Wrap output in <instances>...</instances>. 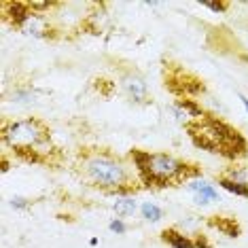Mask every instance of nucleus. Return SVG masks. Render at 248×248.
Returning a JSON list of instances; mask_svg holds the SVG:
<instances>
[{"mask_svg":"<svg viewBox=\"0 0 248 248\" xmlns=\"http://www.w3.org/2000/svg\"><path fill=\"white\" fill-rule=\"evenodd\" d=\"M187 132L193 144L208 153H217L225 159H242L248 155V140L235 127L214 115H204L202 119L189 121Z\"/></svg>","mask_w":248,"mask_h":248,"instance_id":"nucleus-1","label":"nucleus"},{"mask_svg":"<svg viewBox=\"0 0 248 248\" xmlns=\"http://www.w3.org/2000/svg\"><path fill=\"white\" fill-rule=\"evenodd\" d=\"M129 159L136 168L140 183L146 187H176L185 180L191 183V178L200 174L197 166H191L170 153H151L142 149H132Z\"/></svg>","mask_w":248,"mask_h":248,"instance_id":"nucleus-2","label":"nucleus"},{"mask_svg":"<svg viewBox=\"0 0 248 248\" xmlns=\"http://www.w3.org/2000/svg\"><path fill=\"white\" fill-rule=\"evenodd\" d=\"M81 168L93 187L117 193L119 197L127 195L134 189L125 163L108 151H85L81 155Z\"/></svg>","mask_w":248,"mask_h":248,"instance_id":"nucleus-3","label":"nucleus"},{"mask_svg":"<svg viewBox=\"0 0 248 248\" xmlns=\"http://www.w3.org/2000/svg\"><path fill=\"white\" fill-rule=\"evenodd\" d=\"M2 142L28 161H41L43 146L49 144V127L36 117L2 123Z\"/></svg>","mask_w":248,"mask_h":248,"instance_id":"nucleus-4","label":"nucleus"},{"mask_svg":"<svg viewBox=\"0 0 248 248\" xmlns=\"http://www.w3.org/2000/svg\"><path fill=\"white\" fill-rule=\"evenodd\" d=\"M166 87L180 98H191L193 93L204 92V83L183 68H174L172 75H166Z\"/></svg>","mask_w":248,"mask_h":248,"instance_id":"nucleus-5","label":"nucleus"},{"mask_svg":"<svg viewBox=\"0 0 248 248\" xmlns=\"http://www.w3.org/2000/svg\"><path fill=\"white\" fill-rule=\"evenodd\" d=\"M121 85L134 102L149 104V89H146V83L140 75H136V72H125V75L121 77Z\"/></svg>","mask_w":248,"mask_h":248,"instance_id":"nucleus-6","label":"nucleus"},{"mask_svg":"<svg viewBox=\"0 0 248 248\" xmlns=\"http://www.w3.org/2000/svg\"><path fill=\"white\" fill-rule=\"evenodd\" d=\"M19 30L24 32V34L34 36V38H49L51 36V32H53V28H51V24H49L47 17H45L43 13H34V11H32V15L24 21V24H21Z\"/></svg>","mask_w":248,"mask_h":248,"instance_id":"nucleus-7","label":"nucleus"},{"mask_svg":"<svg viewBox=\"0 0 248 248\" xmlns=\"http://www.w3.org/2000/svg\"><path fill=\"white\" fill-rule=\"evenodd\" d=\"M2 15L4 19H9L13 26L21 28V24L32 15V9H30V2H13V0H9V2H2Z\"/></svg>","mask_w":248,"mask_h":248,"instance_id":"nucleus-8","label":"nucleus"},{"mask_svg":"<svg viewBox=\"0 0 248 248\" xmlns=\"http://www.w3.org/2000/svg\"><path fill=\"white\" fill-rule=\"evenodd\" d=\"M189 191L195 193V204H200V206H206L212 200H218V191L210 183H206V180H191Z\"/></svg>","mask_w":248,"mask_h":248,"instance_id":"nucleus-9","label":"nucleus"},{"mask_svg":"<svg viewBox=\"0 0 248 248\" xmlns=\"http://www.w3.org/2000/svg\"><path fill=\"white\" fill-rule=\"evenodd\" d=\"M208 225L214 229H218L221 233L227 235V238H238L242 233L238 221L231 217H218V214H214V217H208Z\"/></svg>","mask_w":248,"mask_h":248,"instance_id":"nucleus-10","label":"nucleus"},{"mask_svg":"<svg viewBox=\"0 0 248 248\" xmlns=\"http://www.w3.org/2000/svg\"><path fill=\"white\" fill-rule=\"evenodd\" d=\"M161 242H166V244H170L172 248H195V242L189 238V235L180 233L178 229H163L161 231Z\"/></svg>","mask_w":248,"mask_h":248,"instance_id":"nucleus-11","label":"nucleus"},{"mask_svg":"<svg viewBox=\"0 0 248 248\" xmlns=\"http://www.w3.org/2000/svg\"><path fill=\"white\" fill-rule=\"evenodd\" d=\"M178 106V108H183L185 110V115L189 117V119H202V117L206 115L204 112V108H202L200 104L195 102V100H191V98H180V100H176V102H174Z\"/></svg>","mask_w":248,"mask_h":248,"instance_id":"nucleus-12","label":"nucleus"},{"mask_svg":"<svg viewBox=\"0 0 248 248\" xmlns=\"http://www.w3.org/2000/svg\"><path fill=\"white\" fill-rule=\"evenodd\" d=\"M112 210L117 212V217H132L134 212H136V202H134V197H117V202L112 204Z\"/></svg>","mask_w":248,"mask_h":248,"instance_id":"nucleus-13","label":"nucleus"},{"mask_svg":"<svg viewBox=\"0 0 248 248\" xmlns=\"http://www.w3.org/2000/svg\"><path fill=\"white\" fill-rule=\"evenodd\" d=\"M218 185H221L225 191L233 193V195L248 197V185H244V183H235V180H229V178H225V176H218Z\"/></svg>","mask_w":248,"mask_h":248,"instance_id":"nucleus-14","label":"nucleus"},{"mask_svg":"<svg viewBox=\"0 0 248 248\" xmlns=\"http://www.w3.org/2000/svg\"><path fill=\"white\" fill-rule=\"evenodd\" d=\"M140 212H142L144 221H149V223H157L163 217V210L157 204H153V202H144V204L140 206Z\"/></svg>","mask_w":248,"mask_h":248,"instance_id":"nucleus-15","label":"nucleus"},{"mask_svg":"<svg viewBox=\"0 0 248 248\" xmlns=\"http://www.w3.org/2000/svg\"><path fill=\"white\" fill-rule=\"evenodd\" d=\"M223 176L229 178V180H235V183L248 185V168H229V170L225 172Z\"/></svg>","mask_w":248,"mask_h":248,"instance_id":"nucleus-16","label":"nucleus"},{"mask_svg":"<svg viewBox=\"0 0 248 248\" xmlns=\"http://www.w3.org/2000/svg\"><path fill=\"white\" fill-rule=\"evenodd\" d=\"M34 89L26 87V89H15L13 92V102H34Z\"/></svg>","mask_w":248,"mask_h":248,"instance_id":"nucleus-17","label":"nucleus"},{"mask_svg":"<svg viewBox=\"0 0 248 248\" xmlns=\"http://www.w3.org/2000/svg\"><path fill=\"white\" fill-rule=\"evenodd\" d=\"M202 7L214 11V13H225V11L229 9V2H210V0H200Z\"/></svg>","mask_w":248,"mask_h":248,"instance_id":"nucleus-18","label":"nucleus"},{"mask_svg":"<svg viewBox=\"0 0 248 248\" xmlns=\"http://www.w3.org/2000/svg\"><path fill=\"white\" fill-rule=\"evenodd\" d=\"M108 229L112 231V233H119V235H123L127 231V225L121 221V218H112V221L108 223Z\"/></svg>","mask_w":248,"mask_h":248,"instance_id":"nucleus-19","label":"nucleus"},{"mask_svg":"<svg viewBox=\"0 0 248 248\" xmlns=\"http://www.w3.org/2000/svg\"><path fill=\"white\" fill-rule=\"evenodd\" d=\"M11 206H13L15 210H26V208L30 206V200H26V197H13V200H11Z\"/></svg>","mask_w":248,"mask_h":248,"instance_id":"nucleus-20","label":"nucleus"},{"mask_svg":"<svg viewBox=\"0 0 248 248\" xmlns=\"http://www.w3.org/2000/svg\"><path fill=\"white\" fill-rule=\"evenodd\" d=\"M195 248H212L210 246V242L206 240V235H195Z\"/></svg>","mask_w":248,"mask_h":248,"instance_id":"nucleus-21","label":"nucleus"},{"mask_svg":"<svg viewBox=\"0 0 248 248\" xmlns=\"http://www.w3.org/2000/svg\"><path fill=\"white\" fill-rule=\"evenodd\" d=\"M238 98L242 100V104H244V108H246V112H248V98H246V95H242V93H238Z\"/></svg>","mask_w":248,"mask_h":248,"instance_id":"nucleus-22","label":"nucleus"},{"mask_svg":"<svg viewBox=\"0 0 248 248\" xmlns=\"http://www.w3.org/2000/svg\"><path fill=\"white\" fill-rule=\"evenodd\" d=\"M89 246H98V238H92V240H89Z\"/></svg>","mask_w":248,"mask_h":248,"instance_id":"nucleus-23","label":"nucleus"}]
</instances>
